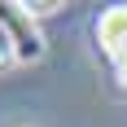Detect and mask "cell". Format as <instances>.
Segmentation results:
<instances>
[{"mask_svg": "<svg viewBox=\"0 0 127 127\" xmlns=\"http://www.w3.org/2000/svg\"><path fill=\"white\" fill-rule=\"evenodd\" d=\"M13 62V44H9V31L0 26V66H9Z\"/></svg>", "mask_w": 127, "mask_h": 127, "instance_id": "3", "label": "cell"}, {"mask_svg": "<svg viewBox=\"0 0 127 127\" xmlns=\"http://www.w3.org/2000/svg\"><path fill=\"white\" fill-rule=\"evenodd\" d=\"M0 26L9 31V44H13V62H39L44 53H48V44H44V35H39L35 26V13L26 9V4H18V0H0Z\"/></svg>", "mask_w": 127, "mask_h": 127, "instance_id": "1", "label": "cell"}, {"mask_svg": "<svg viewBox=\"0 0 127 127\" xmlns=\"http://www.w3.org/2000/svg\"><path fill=\"white\" fill-rule=\"evenodd\" d=\"M114 75H118V83L127 88V57H123V62H114Z\"/></svg>", "mask_w": 127, "mask_h": 127, "instance_id": "4", "label": "cell"}, {"mask_svg": "<svg viewBox=\"0 0 127 127\" xmlns=\"http://www.w3.org/2000/svg\"><path fill=\"white\" fill-rule=\"evenodd\" d=\"M96 48L114 62L127 57V4H110L96 18Z\"/></svg>", "mask_w": 127, "mask_h": 127, "instance_id": "2", "label": "cell"}]
</instances>
